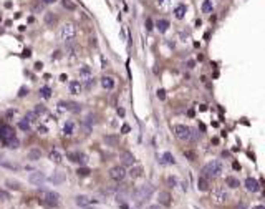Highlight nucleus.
Segmentation results:
<instances>
[{
  "mask_svg": "<svg viewBox=\"0 0 265 209\" xmlns=\"http://www.w3.org/2000/svg\"><path fill=\"white\" fill-rule=\"evenodd\" d=\"M224 173V163L220 161V159H212V161H209L207 164L202 168V176L205 178H217L220 176V174Z\"/></svg>",
  "mask_w": 265,
  "mask_h": 209,
  "instance_id": "f257e3e1",
  "label": "nucleus"
},
{
  "mask_svg": "<svg viewBox=\"0 0 265 209\" xmlns=\"http://www.w3.org/2000/svg\"><path fill=\"white\" fill-rule=\"evenodd\" d=\"M76 37V27L73 23H65L60 30V38L63 40L65 43H71Z\"/></svg>",
  "mask_w": 265,
  "mask_h": 209,
  "instance_id": "f03ea898",
  "label": "nucleus"
},
{
  "mask_svg": "<svg viewBox=\"0 0 265 209\" xmlns=\"http://www.w3.org/2000/svg\"><path fill=\"white\" fill-rule=\"evenodd\" d=\"M153 194H154V187L151 186V184H143V186H139L136 191H134V198H136L138 202L147 201Z\"/></svg>",
  "mask_w": 265,
  "mask_h": 209,
  "instance_id": "7ed1b4c3",
  "label": "nucleus"
},
{
  "mask_svg": "<svg viewBox=\"0 0 265 209\" xmlns=\"http://www.w3.org/2000/svg\"><path fill=\"white\" fill-rule=\"evenodd\" d=\"M61 196L55 191H42V201L48 206V208H57L60 204Z\"/></svg>",
  "mask_w": 265,
  "mask_h": 209,
  "instance_id": "20e7f679",
  "label": "nucleus"
},
{
  "mask_svg": "<svg viewBox=\"0 0 265 209\" xmlns=\"http://www.w3.org/2000/svg\"><path fill=\"white\" fill-rule=\"evenodd\" d=\"M211 199L214 204H224V202H227V199H229V193L224 189V187H214L212 189V194H211Z\"/></svg>",
  "mask_w": 265,
  "mask_h": 209,
  "instance_id": "39448f33",
  "label": "nucleus"
},
{
  "mask_svg": "<svg viewBox=\"0 0 265 209\" xmlns=\"http://www.w3.org/2000/svg\"><path fill=\"white\" fill-rule=\"evenodd\" d=\"M172 133L177 140L181 141H189L191 138V128L186 126V125H174L172 126Z\"/></svg>",
  "mask_w": 265,
  "mask_h": 209,
  "instance_id": "423d86ee",
  "label": "nucleus"
},
{
  "mask_svg": "<svg viewBox=\"0 0 265 209\" xmlns=\"http://www.w3.org/2000/svg\"><path fill=\"white\" fill-rule=\"evenodd\" d=\"M109 178L115 179V181H123L126 178L124 166H115V168H111V169H109Z\"/></svg>",
  "mask_w": 265,
  "mask_h": 209,
  "instance_id": "0eeeda50",
  "label": "nucleus"
},
{
  "mask_svg": "<svg viewBox=\"0 0 265 209\" xmlns=\"http://www.w3.org/2000/svg\"><path fill=\"white\" fill-rule=\"evenodd\" d=\"M60 110H66V111H71V113H80L81 111V106L75 101H60L58 103Z\"/></svg>",
  "mask_w": 265,
  "mask_h": 209,
  "instance_id": "6e6552de",
  "label": "nucleus"
},
{
  "mask_svg": "<svg viewBox=\"0 0 265 209\" xmlns=\"http://www.w3.org/2000/svg\"><path fill=\"white\" fill-rule=\"evenodd\" d=\"M28 181H30L32 184H35V186H42V184L47 181V178H45V174H43V173H40V171H35V173H30Z\"/></svg>",
  "mask_w": 265,
  "mask_h": 209,
  "instance_id": "1a4fd4ad",
  "label": "nucleus"
},
{
  "mask_svg": "<svg viewBox=\"0 0 265 209\" xmlns=\"http://www.w3.org/2000/svg\"><path fill=\"white\" fill-rule=\"evenodd\" d=\"M245 189L249 193H257L260 189V184H258V181L255 178H247L245 179Z\"/></svg>",
  "mask_w": 265,
  "mask_h": 209,
  "instance_id": "9d476101",
  "label": "nucleus"
},
{
  "mask_svg": "<svg viewBox=\"0 0 265 209\" xmlns=\"http://www.w3.org/2000/svg\"><path fill=\"white\" fill-rule=\"evenodd\" d=\"M75 202L80 206V208H88L91 202H96V199H91V198H88V196H85V194H80V196L75 198Z\"/></svg>",
  "mask_w": 265,
  "mask_h": 209,
  "instance_id": "9b49d317",
  "label": "nucleus"
},
{
  "mask_svg": "<svg viewBox=\"0 0 265 209\" xmlns=\"http://www.w3.org/2000/svg\"><path fill=\"white\" fill-rule=\"evenodd\" d=\"M15 136V131L12 126H8V125H2L0 126V140H7V138H12Z\"/></svg>",
  "mask_w": 265,
  "mask_h": 209,
  "instance_id": "f8f14e48",
  "label": "nucleus"
},
{
  "mask_svg": "<svg viewBox=\"0 0 265 209\" xmlns=\"http://www.w3.org/2000/svg\"><path fill=\"white\" fill-rule=\"evenodd\" d=\"M158 199H159V204L161 206H166V208H169L171 206V202H172V198H171V194H169L167 191H161L158 194Z\"/></svg>",
  "mask_w": 265,
  "mask_h": 209,
  "instance_id": "ddd939ff",
  "label": "nucleus"
},
{
  "mask_svg": "<svg viewBox=\"0 0 265 209\" xmlns=\"http://www.w3.org/2000/svg\"><path fill=\"white\" fill-rule=\"evenodd\" d=\"M121 161H123V164H126V166H132L134 163H136V158H134V155H132V153L123 151V153H121Z\"/></svg>",
  "mask_w": 265,
  "mask_h": 209,
  "instance_id": "4468645a",
  "label": "nucleus"
},
{
  "mask_svg": "<svg viewBox=\"0 0 265 209\" xmlns=\"http://www.w3.org/2000/svg\"><path fill=\"white\" fill-rule=\"evenodd\" d=\"M68 158H70V161H73V163H81V164L86 163V156L83 155V153H80V151L68 153Z\"/></svg>",
  "mask_w": 265,
  "mask_h": 209,
  "instance_id": "2eb2a0df",
  "label": "nucleus"
},
{
  "mask_svg": "<svg viewBox=\"0 0 265 209\" xmlns=\"http://www.w3.org/2000/svg\"><path fill=\"white\" fill-rule=\"evenodd\" d=\"M68 88H70V93H73V95H80V93H81V90H83L81 83H80L78 80H71L70 85H68Z\"/></svg>",
  "mask_w": 265,
  "mask_h": 209,
  "instance_id": "dca6fc26",
  "label": "nucleus"
},
{
  "mask_svg": "<svg viewBox=\"0 0 265 209\" xmlns=\"http://www.w3.org/2000/svg\"><path fill=\"white\" fill-rule=\"evenodd\" d=\"M2 143H4L5 146H7V148H10V149H17L18 146H20V141H18L15 136L7 138V140H2Z\"/></svg>",
  "mask_w": 265,
  "mask_h": 209,
  "instance_id": "f3484780",
  "label": "nucleus"
},
{
  "mask_svg": "<svg viewBox=\"0 0 265 209\" xmlns=\"http://www.w3.org/2000/svg\"><path fill=\"white\" fill-rule=\"evenodd\" d=\"M209 178H205V176H199V179H197V187H199V191H207L209 189Z\"/></svg>",
  "mask_w": 265,
  "mask_h": 209,
  "instance_id": "a211bd4d",
  "label": "nucleus"
},
{
  "mask_svg": "<svg viewBox=\"0 0 265 209\" xmlns=\"http://www.w3.org/2000/svg\"><path fill=\"white\" fill-rule=\"evenodd\" d=\"M186 12H187V7H186L184 4L177 5V7L174 8V15H176V18H177V20H182V18L186 17Z\"/></svg>",
  "mask_w": 265,
  "mask_h": 209,
  "instance_id": "6ab92c4d",
  "label": "nucleus"
},
{
  "mask_svg": "<svg viewBox=\"0 0 265 209\" xmlns=\"http://www.w3.org/2000/svg\"><path fill=\"white\" fill-rule=\"evenodd\" d=\"M103 141L108 144V146H118L119 144V136H116V134H106V136L103 138Z\"/></svg>",
  "mask_w": 265,
  "mask_h": 209,
  "instance_id": "aec40b11",
  "label": "nucleus"
},
{
  "mask_svg": "<svg viewBox=\"0 0 265 209\" xmlns=\"http://www.w3.org/2000/svg\"><path fill=\"white\" fill-rule=\"evenodd\" d=\"M101 87H103L104 90H113V88H115V80H113L111 76H103V78H101Z\"/></svg>",
  "mask_w": 265,
  "mask_h": 209,
  "instance_id": "412c9836",
  "label": "nucleus"
},
{
  "mask_svg": "<svg viewBox=\"0 0 265 209\" xmlns=\"http://www.w3.org/2000/svg\"><path fill=\"white\" fill-rule=\"evenodd\" d=\"M50 181L53 184H61L65 181V173H61V171H55V173L50 176Z\"/></svg>",
  "mask_w": 265,
  "mask_h": 209,
  "instance_id": "4be33fe9",
  "label": "nucleus"
},
{
  "mask_svg": "<svg viewBox=\"0 0 265 209\" xmlns=\"http://www.w3.org/2000/svg\"><path fill=\"white\" fill-rule=\"evenodd\" d=\"M126 174H129L132 179H136V178H139L141 174H143V168H141V166H132L129 171H126Z\"/></svg>",
  "mask_w": 265,
  "mask_h": 209,
  "instance_id": "5701e85b",
  "label": "nucleus"
},
{
  "mask_svg": "<svg viewBox=\"0 0 265 209\" xmlns=\"http://www.w3.org/2000/svg\"><path fill=\"white\" fill-rule=\"evenodd\" d=\"M43 22H45V25H48V27H53L55 23H57V15H53V13H45V17H43Z\"/></svg>",
  "mask_w": 265,
  "mask_h": 209,
  "instance_id": "b1692460",
  "label": "nucleus"
},
{
  "mask_svg": "<svg viewBox=\"0 0 265 209\" xmlns=\"http://www.w3.org/2000/svg\"><path fill=\"white\" fill-rule=\"evenodd\" d=\"M27 158H28L30 161H38V159L42 158V151H40V149H36V148H33V149H30V151H28Z\"/></svg>",
  "mask_w": 265,
  "mask_h": 209,
  "instance_id": "393cba45",
  "label": "nucleus"
},
{
  "mask_svg": "<svg viewBox=\"0 0 265 209\" xmlns=\"http://www.w3.org/2000/svg\"><path fill=\"white\" fill-rule=\"evenodd\" d=\"M226 184H227L229 187H232V189H237V187L240 186L239 179H237V178H234V176H227V178H226Z\"/></svg>",
  "mask_w": 265,
  "mask_h": 209,
  "instance_id": "a878e982",
  "label": "nucleus"
},
{
  "mask_svg": "<svg viewBox=\"0 0 265 209\" xmlns=\"http://www.w3.org/2000/svg\"><path fill=\"white\" fill-rule=\"evenodd\" d=\"M73 130H75L73 121H66V123H65V126H63V134H65V136H71Z\"/></svg>",
  "mask_w": 265,
  "mask_h": 209,
  "instance_id": "bb28decb",
  "label": "nucleus"
},
{
  "mask_svg": "<svg viewBox=\"0 0 265 209\" xmlns=\"http://www.w3.org/2000/svg\"><path fill=\"white\" fill-rule=\"evenodd\" d=\"M50 161L57 163V164H60L61 161H63V156H61L60 151H57V149H53V151L50 153Z\"/></svg>",
  "mask_w": 265,
  "mask_h": 209,
  "instance_id": "cd10ccee",
  "label": "nucleus"
},
{
  "mask_svg": "<svg viewBox=\"0 0 265 209\" xmlns=\"http://www.w3.org/2000/svg\"><path fill=\"white\" fill-rule=\"evenodd\" d=\"M161 163H164V164H176V158L172 156V153L166 151L164 155H162V161Z\"/></svg>",
  "mask_w": 265,
  "mask_h": 209,
  "instance_id": "c85d7f7f",
  "label": "nucleus"
},
{
  "mask_svg": "<svg viewBox=\"0 0 265 209\" xmlns=\"http://www.w3.org/2000/svg\"><path fill=\"white\" fill-rule=\"evenodd\" d=\"M156 27H158V30L161 33H164V32H167V28H169V22H167V20H164V18H161V20H158Z\"/></svg>",
  "mask_w": 265,
  "mask_h": 209,
  "instance_id": "c756f323",
  "label": "nucleus"
},
{
  "mask_svg": "<svg viewBox=\"0 0 265 209\" xmlns=\"http://www.w3.org/2000/svg\"><path fill=\"white\" fill-rule=\"evenodd\" d=\"M66 57L70 58V60H73V58L76 57V47L71 43H66Z\"/></svg>",
  "mask_w": 265,
  "mask_h": 209,
  "instance_id": "7c9ffc66",
  "label": "nucleus"
},
{
  "mask_svg": "<svg viewBox=\"0 0 265 209\" xmlns=\"http://www.w3.org/2000/svg\"><path fill=\"white\" fill-rule=\"evenodd\" d=\"M51 88L50 87H42L40 88V96L42 98H45V100H48V98H51Z\"/></svg>",
  "mask_w": 265,
  "mask_h": 209,
  "instance_id": "2f4dec72",
  "label": "nucleus"
},
{
  "mask_svg": "<svg viewBox=\"0 0 265 209\" xmlns=\"http://www.w3.org/2000/svg\"><path fill=\"white\" fill-rule=\"evenodd\" d=\"M85 90H91V88L95 87V78L93 76H88V78H85V83L81 85Z\"/></svg>",
  "mask_w": 265,
  "mask_h": 209,
  "instance_id": "473e14b6",
  "label": "nucleus"
},
{
  "mask_svg": "<svg viewBox=\"0 0 265 209\" xmlns=\"http://www.w3.org/2000/svg\"><path fill=\"white\" fill-rule=\"evenodd\" d=\"M61 5H63L66 10H70V12H73V10H76V5L73 4L71 0H61Z\"/></svg>",
  "mask_w": 265,
  "mask_h": 209,
  "instance_id": "72a5a7b5",
  "label": "nucleus"
},
{
  "mask_svg": "<svg viewBox=\"0 0 265 209\" xmlns=\"http://www.w3.org/2000/svg\"><path fill=\"white\" fill-rule=\"evenodd\" d=\"M212 2L211 0H204V4H202V12H204V13H211L212 12Z\"/></svg>",
  "mask_w": 265,
  "mask_h": 209,
  "instance_id": "f704fd0d",
  "label": "nucleus"
},
{
  "mask_svg": "<svg viewBox=\"0 0 265 209\" xmlns=\"http://www.w3.org/2000/svg\"><path fill=\"white\" fill-rule=\"evenodd\" d=\"M5 184H7L10 189H13V191H17V189H20V183L18 181H13V179H7L5 181Z\"/></svg>",
  "mask_w": 265,
  "mask_h": 209,
  "instance_id": "c9c22d12",
  "label": "nucleus"
},
{
  "mask_svg": "<svg viewBox=\"0 0 265 209\" xmlns=\"http://www.w3.org/2000/svg\"><path fill=\"white\" fill-rule=\"evenodd\" d=\"M80 76H85V78H88V76H91V68L88 65L81 66L80 68Z\"/></svg>",
  "mask_w": 265,
  "mask_h": 209,
  "instance_id": "e433bc0d",
  "label": "nucleus"
},
{
  "mask_svg": "<svg viewBox=\"0 0 265 209\" xmlns=\"http://www.w3.org/2000/svg\"><path fill=\"white\" fill-rule=\"evenodd\" d=\"M33 113H35L36 116H40V115H45V113H47V108H45L43 104H35V110H33Z\"/></svg>",
  "mask_w": 265,
  "mask_h": 209,
  "instance_id": "4c0bfd02",
  "label": "nucleus"
},
{
  "mask_svg": "<svg viewBox=\"0 0 265 209\" xmlns=\"http://www.w3.org/2000/svg\"><path fill=\"white\" fill-rule=\"evenodd\" d=\"M18 128H20L22 131H25V133H27V131H30V123L27 121V119H22V121L18 123Z\"/></svg>",
  "mask_w": 265,
  "mask_h": 209,
  "instance_id": "58836bf2",
  "label": "nucleus"
},
{
  "mask_svg": "<svg viewBox=\"0 0 265 209\" xmlns=\"http://www.w3.org/2000/svg\"><path fill=\"white\" fill-rule=\"evenodd\" d=\"M90 173H91V171L88 169V168H78V171H76V174H78L80 178H86V176H90Z\"/></svg>",
  "mask_w": 265,
  "mask_h": 209,
  "instance_id": "ea45409f",
  "label": "nucleus"
},
{
  "mask_svg": "<svg viewBox=\"0 0 265 209\" xmlns=\"http://www.w3.org/2000/svg\"><path fill=\"white\" fill-rule=\"evenodd\" d=\"M184 156H186L187 159H189V161H196V153L194 151H191V149H186V151H184Z\"/></svg>",
  "mask_w": 265,
  "mask_h": 209,
  "instance_id": "a19ab883",
  "label": "nucleus"
},
{
  "mask_svg": "<svg viewBox=\"0 0 265 209\" xmlns=\"http://www.w3.org/2000/svg\"><path fill=\"white\" fill-rule=\"evenodd\" d=\"M0 166H4V168H8V169H13V171H17V169H18V166H17V164H12V163H7V161H0Z\"/></svg>",
  "mask_w": 265,
  "mask_h": 209,
  "instance_id": "79ce46f5",
  "label": "nucleus"
},
{
  "mask_svg": "<svg viewBox=\"0 0 265 209\" xmlns=\"http://www.w3.org/2000/svg\"><path fill=\"white\" fill-rule=\"evenodd\" d=\"M116 201H118V204H124V202L128 201V196H126L124 193H121V194L116 196Z\"/></svg>",
  "mask_w": 265,
  "mask_h": 209,
  "instance_id": "37998d69",
  "label": "nucleus"
},
{
  "mask_svg": "<svg viewBox=\"0 0 265 209\" xmlns=\"http://www.w3.org/2000/svg\"><path fill=\"white\" fill-rule=\"evenodd\" d=\"M36 118H38V116H36L35 113H27V115H25V118H23V119H27L28 123H33V121H36Z\"/></svg>",
  "mask_w": 265,
  "mask_h": 209,
  "instance_id": "c03bdc74",
  "label": "nucleus"
},
{
  "mask_svg": "<svg viewBox=\"0 0 265 209\" xmlns=\"http://www.w3.org/2000/svg\"><path fill=\"white\" fill-rule=\"evenodd\" d=\"M7 199H10L8 193H5V191H2V189H0V201H7Z\"/></svg>",
  "mask_w": 265,
  "mask_h": 209,
  "instance_id": "a18cd8bd",
  "label": "nucleus"
},
{
  "mask_svg": "<svg viewBox=\"0 0 265 209\" xmlns=\"http://www.w3.org/2000/svg\"><path fill=\"white\" fill-rule=\"evenodd\" d=\"M25 95H28V88H27V87H22L20 91H18V96H25Z\"/></svg>",
  "mask_w": 265,
  "mask_h": 209,
  "instance_id": "49530a36",
  "label": "nucleus"
},
{
  "mask_svg": "<svg viewBox=\"0 0 265 209\" xmlns=\"http://www.w3.org/2000/svg\"><path fill=\"white\" fill-rule=\"evenodd\" d=\"M146 30H147V32L153 30V22H151V18H146Z\"/></svg>",
  "mask_w": 265,
  "mask_h": 209,
  "instance_id": "de8ad7c7",
  "label": "nucleus"
},
{
  "mask_svg": "<svg viewBox=\"0 0 265 209\" xmlns=\"http://www.w3.org/2000/svg\"><path fill=\"white\" fill-rule=\"evenodd\" d=\"M58 58H61V52H53V53H51V60H58Z\"/></svg>",
  "mask_w": 265,
  "mask_h": 209,
  "instance_id": "09e8293b",
  "label": "nucleus"
},
{
  "mask_svg": "<svg viewBox=\"0 0 265 209\" xmlns=\"http://www.w3.org/2000/svg\"><path fill=\"white\" fill-rule=\"evenodd\" d=\"M158 98H159V100H164V98H166V91L164 90H158Z\"/></svg>",
  "mask_w": 265,
  "mask_h": 209,
  "instance_id": "8fccbe9b",
  "label": "nucleus"
},
{
  "mask_svg": "<svg viewBox=\"0 0 265 209\" xmlns=\"http://www.w3.org/2000/svg\"><path fill=\"white\" fill-rule=\"evenodd\" d=\"M176 183H177V179H176V178H172V176H171V178H169V184H171V186H172V187H174V186H176Z\"/></svg>",
  "mask_w": 265,
  "mask_h": 209,
  "instance_id": "3c124183",
  "label": "nucleus"
},
{
  "mask_svg": "<svg viewBox=\"0 0 265 209\" xmlns=\"http://www.w3.org/2000/svg\"><path fill=\"white\" fill-rule=\"evenodd\" d=\"M235 209H247V204H245V202H240V204H237Z\"/></svg>",
  "mask_w": 265,
  "mask_h": 209,
  "instance_id": "603ef678",
  "label": "nucleus"
},
{
  "mask_svg": "<svg viewBox=\"0 0 265 209\" xmlns=\"http://www.w3.org/2000/svg\"><path fill=\"white\" fill-rule=\"evenodd\" d=\"M43 4H47V5H50V4H55V2H57V0H42Z\"/></svg>",
  "mask_w": 265,
  "mask_h": 209,
  "instance_id": "864d4df0",
  "label": "nucleus"
},
{
  "mask_svg": "<svg viewBox=\"0 0 265 209\" xmlns=\"http://www.w3.org/2000/svg\"><path fill=\"white\" fill-rule=\"evenodd\" d=\"M38 133H47V128H45V126H38Z\"/></svg>",
  "mask_w": 265,
  "mask_h": 209,
  "instance_id": "5fc2aeb1",
  "label": "nucleus"
},
{
  "mask_svg": "<svg viewBox=\"0 0 265 209\" xmlns=\"http://www.w3.org/2000/svg\"><path fill=\"white\" fill-rule=\"evenodd\" d=\"M232 166H234V169H237V171L240 169V164H239V163H237V161H234V164H232Z\"/></svg>",
  "mask_w": 265,
  "mask_h": 209,
  "instance_id": "6e6d98bb",
  "label": "nucleus"
},
{
  "mask_svg": "<svg viewBox=\"0 0 265 209\" xmlns=\"http://www.w3.org/2000/svg\"><path fill=\"white\" fill-rule=\"evenodd\" d=\"M121 131H123V133H128V131H129V126H128V125H124V126L121 128Z\"/></svg>",
  "mask_w": 265,
  "mask_h": 209,
  "instance_id": "4d7b16f0",
  "label": "nucleus"
},
{
  "mask_svg": "<svg viewBox=\"0 0 265 209\" xmlns=\"http://www.w3.org/2000/svg\"><path fill=\"white\" fill-rule=\"evenodd\" d=\"M149 209H162L159 204H153V206H149Z\"/></svg>",
  "mask_w": 265,
  "mask_h": 209,
  "instance_id": "13d9d810",
  "label": "nucleus"
},
{
  "mask_svg": "<svg viewBox=\"0 0 265 209\" xmlns=\"http://www.w3.org/2000/svg\"><path fill=\"white\" fill-rule=\"evenodd\" d=\"M42 63H35V70H42Z\"/></svg>",
  "mask_w": 265,
  "mask_h": 209,
  "instance_id": "bf43d9fd",
  "label": "nucleus"
},
{
  "mask_svg": "<svg viewBox=\"0 0 265 209\" xmlns=\"http://www.w3.org/2000/svg\"><path fill=\"white\" fill-rule=\"evenodd\" d=\"M187 66H189V68H192V66H194V61L189 60V61H187Z\"/></svg>",
  "mask_w": 265,
  "mask_h": 209,
  "instance_id": "052dcab7",
  "label": "nucleus"
},
{
  "mask_svg": "<svg viewBox=\"0 0 265 209\" xmlns=\"http://www.w3.org/2000/svg\"><path fill=\"white\" fill-rule=\"evenodd\" d=\"M118 115H119V116H124V110L119 108V110H118Z\"/></svg>",
  "mask_w": 265,
  "mask_h": 209,
  "instance_id": "680f3d73",
  "label": "nucleus"
},
{
  "mask_svg": "<svg viewBox=\"0 0 265 209\" xmlns=\"http://www.w3.org/2000/svg\"><path fill=\"white\" fill-rule=\"evenodd\" d=\"M252 209H265V208L262 204H258V206H255V208H252Z\"/></svg>",
  "mask_w": 265,
  "mask_h": 209,
  "instance_id": "e2e57ef3",
  "label": "nucleus"
},
{
  "mask_svg": "<svg viewBox=\"0 0 265 209\" xmlns=\"http://www.w3.org/2000/svg\"><path fill=\"white\" fill-rule=\"evenodd\" d=\"M166 0H158V4H164Z\"/></svg>",
  "mask_w": 265,
  "mask_h": 209,
  "instance_id": "0e129e2a",
  "label": "nucleus"
},
{
  "mask_svg": "<svg viewBox=\"0 0 265 209\" xmlns=\"http://www.w3.org/2000/svg\"><path fill=\"white\" fill-rule=\"evenodd\" d=\"M0 159H2V153H0Z\"/></svg>",
  "mask_w": 265,
  "mask_h": 209,
  "instance_id": "69168bd1",
  "label": "nucleus"
}]
</instances>
